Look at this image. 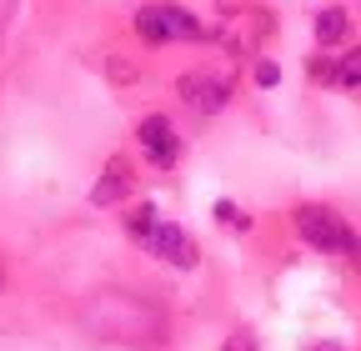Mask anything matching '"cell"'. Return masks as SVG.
<instances>
[{"mask_svg":"<svg viewBox=\"0 0 361 351\" xmlns=\"http://www.w3.org/2000/svg\"><path fill=\"white\" fill-rule=\"evenodd\" d=\"M126 186H130V166L116 156V161L101 171V181H96V191H90V201H96V206H111V201L126 196Z\"/></svg>","mask_w":361,"mask_h":351,"instance_id":"obj_7","label":"cell"},{"mask_svg":"<svg viewBox=\"0 0 361 351\" xmlns=\"http://www.w3.org/2000/svg\"><path fill=\"white\" fill-rule=\"evenodd\" d=\"M126 231H130L135 241H141L151 256L171 261V266H191V261H196V246H191V236L180 231V226H171V221H161V216H156L151 206L130 211V216H126Z\"/></svg>","mask_w":361,"mask_h":351,"instance_id":"obj_2","label":"cell"},{"mask_svg":"<svg viewBox=\"0 0 361 351\" xmlns=\"http://www.w3.org/2000/svg\"><path fill=\"white\" fill-rule=\"evenodd\" d=\"M331 80H341V85H361V51H346V56L336 61Z\"/></svg>","mask_w":361,"mask_h":351,"instance_id":"obj_9","label":"cell"},{"mask_svg":"<svg viewBox=\"0 0 361 351\" xmlns=\"http://www.w3.org/2000/svg\"><path fill=\"white\" fill-rule=\"evenodd\" d=\"M135 136H141V146H146V156H151L156 166H176L180 141H176V130H171V121H166V116H146Z\"/></svg>","mask_w":361,"mask_h":351,"instance_id":"obj_5","label":"cell"},{"mask_svg":"<svg viewBox=\"0 0 361 351\" xmlns=\"http://www.w3.org/2000/svg\"><path fill=\"white\" fill-rule=\"evenodd\" d=\"M316 351H341V346H331V341H326V346H316Z\"/></svg>","mask_w":361,"mask_h":351,"instance_id":"obj_13","label":"cell"},{"mask_svg":"<svg viewBox=\"0 0 361 351\" xmlns=\"http://www.w3.org/2000/svg\"><path fill=\"white\" fill-rule=\"evenodd\" d=\"M85 326L96 331V336H111V341H130V346H156L161 341V312L151 301L141 296H130V291H101V296H90L85 301Z\"/></svg>","mask_w":361,"mask_h":351,"instance_id":"obj_1","label":"cell"},{"mask_svg":"<svg viewBox=\"0 0 361 351\" xmlns=\"http://www.w3.org/2000/svg\"><path fill=\"white\" fill-rule=\"evenodd\" d=\"M0 291H6V266H0Z\"/></svg>","mask_w":361,"mask_h":351,"instance_id":"obj_14","label":"cell"},{"mask_svg":"<svg viewBox=\"0 0 361 351\" xmlns=\"http://www.w3.org/2000/svg\"><path fill=\"white\" fill-rule=\"evenodd\" d=\"M11 11H16V0H0V30H6V20H11Z\"/></svg>","mask_w":361,"mask_h":351,"instance_id":"obj_11","label":"cell"},{"mask_svg":"<svg viewBox=\"0 0 361 351\" xmlns=\"http://www.w3.org/2000/svg\"><path fill=\"white\" fill-rule=\"evenodd\" d=\"M316 40H322V46H336V40H346V11H322L316 16Z\"/></svg>","mask_w":361,"mask_h":351,"instance_id":"obj_8","label":"cell"},{"mask_svg":"<svg viewBox=\"0 0 361 351\" xmlns=\"http://www.w3.org/2000/svg\"><path fill=\"white\" fill-rule=\"evenodd\" d=\"M226 85L216 80V75H180V101H191L201 116H211V111H221L226 106Z\"/></svg>","mask_w":361,"mask_h":351,"instance_id":"obj_6","label":"cell"},{"mask_svg":"<svg viewBox=\"0 0 361 351\" xmlns=\"http://www.w3.org/2000/svg\"><path fill=\"white\" fill-rule=\"evenodd\" d=\"M231 351H251V341H246V336H236V341H231Z\"/></svg>","mask_w":361,"mask_h":351,"instance_id":"obj_12","label":"cell"},{"mask_svg":"<svg viewBox=\"0 0 361 351\" xmlns=\"http://www.w3.org/2000/svg\"><path fill=\"white\" fill-rule=\"evenodd\" d=\"M135 35L151 40V46H161V40H191V35H201V20L180 6H141L135 11Z\"/></svg>","mask_w":361,"mask_h":351,"instance_id":"obj_4","label":"cell"},{"mask_svg":"<svg viewBox=\"0 0 361 351\" xmlns=\"http://www.w3.org/2000/svg\"><path fill=\"white\" fill-rule=\"evenodd\" d=\"M296 231H301L316 251H336V256H346L351 266L361 271V236L341 221L336 211H326V206H301V211H296Z\"/></svg>","mask_w":361,"mask_h":351,"instance_id":"obj_3","label":"cell"},{"mask_svg":"<svg viewBox=\"0 0 361 351\" xmlns=\"http://www.w3.org/2000/svg\"><path fill=\"white\" fill-rule=\"evenodd\" d=\"M256 80H261V85H276V80H281L276 61H261V66H256Z\"/></svg>","mask_w":361,"mask_h":351,"instance_id":"obj_10","label":"cell"}]
</instances>
